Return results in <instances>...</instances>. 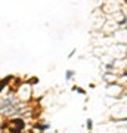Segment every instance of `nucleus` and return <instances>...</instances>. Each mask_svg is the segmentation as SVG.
<instances>
[{"mask_svg": "<svg viewBox=\"0 0 127 133\" xmlns=\"http://www.w3.org/2000/svg\"><path fill=\"white\" fill-rule=\"evenodd\" d=\"M72 90H74V92H77V93H80V95H84V93H86V92L83 90V89H80L78 86H74V87H72Z\"/></svg>", "mask_w": 127, "mask_h": 133, "instance_id": "obj_2", "label": "nucleus"}, {"mask_svg": "<svg viewBox=\"0 0 127 133\" xmlns=\"http://www.w3.org/2000/svg\"><path fill=\"white\" fill-rule=\"evenodd\" d=\"M86 126H87V129H89V130H92V127H93V121H92V118H87Z\"/></svg>", "mask_w": 127, "mask_h": 133, "instance_id": "obj_3", "label": "nucleus"}, {"mask_svg": "<svg viewBox=\"0 0 127 133\" xmlns=\"http://www.w3.org/2000/svg\"><path fill=\"white\" fill-rule=\"evenodd\" d=\"M74 76H75V71H72V70H66V71H65V78L68 81L72 80V77H74Z\"/></svg>", "mask_w": 127, "mask_h": 133, "instance_id": "obj_1", "label": "nucleus"}, {"mask_svg": "<svg viewBox=\"0 0 127 133\" xmlns=\"http://www.w3.org/2000/svg\"><path fill=\"white\" fill-rule=\"evenodd\" d=\"M36 127H37V129H42V130H46V129H49L50 126H49V124H37Z\"/></svg>", "mask_w": 127, "mask_h": 133, "instance_id": "obj_4", "label": "nucleus"}, {"mask_svg": "<svg viewBox=\"0 0 127 133\" xmlns=\"http://www.w3.org/2000/svg\"><path fill=\"white\" fill-rule=\"evenodd\" d=\"M37 83H38V80H37V78H31L28 84H37Z\"/></svg>", "mask_w": 127, "mask_h": 133, "instance_id": "obj_5", "label": "nucleus"}]
</instances>
